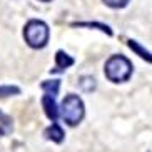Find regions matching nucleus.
<instances>
[{
    "label": "nucleus",
    "instance_id": "f257e3e1",
    "mask_svg": "<svg viewBox=\"0 0 152 152\" xmlns=\"http://www.w3.org/2000/svg\"><path fill=\"white\" fill-rule=\"evenodd\" d=\"M132 62H130L127 57L124 55H112L105 62V67H104V72H105V77H107L110 82L114 84H122V82H127L132 75Z\"/></svg>",
    "mask_w": 152,
    "mask_h": 152
},
{
    "label": "nucleus",
    "instance_id": "f03ea898",
    "mask_svg": "<svg viewBox=\"0 0 152 152\" xmlns=\"http://www.w3.org/2000/svg\"><path fill=\"white\" fill-rule=\"evenodd\" d=\"M49 37H50L49 25L44 20L32 18L23 27V39L32 49H44L45 45L49 44Z\"/></svg>",
    "mask_w": 152,
    "mask_h": 152
},
{
    "label": "nucleus",
    "instance_id": "7ed1b4c3",
    "mask_svg": "<svg viewBox=\"0 0 152 152\" xmlns=\"http://www.w3.org/2000/svg\"><path fill=\"white\" fill-rule=\"evenodd\" d=\"M58 114L65 121V124L70 125V127L80 124L85 115V107H84L82 99L75 94L65 95V99L62 100L60 107H58Z\"/></svg>",
    "mask_w": 152,
    "mask_h": 152
},
{
    "label": "nucleus",
    "instance_id": "20e7f679",
    "mask_svg": "<svg viewBox=\"0 0 152 152\" xmlns=\"http://www.w3.org/2000/svg\"><path fill=\"white\" fill-rule=\"evenodd\" d=\"M42 107H44V110H45V115L52 121V124H54V122H57L58 105H57V102H55V97L45 94L44 97H42Z\"/></svg>",
    "mask_w": 152,
    "mask_h": 152
},
{
    "label": "nucleus",
    "instance_id": "39448f33",
    "mask_svg": "<svg viewBox=\"0 0 152 152\" xmlns=\"http://www.w3.org/2000/svg\"><path fill=\"white\" fill-rule=\"evenodd\" d=\"M74 57L67 54V52H64V50H57V54H55V67L52 69L50 72H64L65 69L72 67L74 65Z\"/></svg>",
    "mask_w": 152,
    "mask_h": 152
},
{
    "label": "nucleus",
    "instance_id": "423d86ee",
    "mask_svg": "<svg viewBox=\"0 0 152 152\" xmlns=\"http://www.w3.org/2000/svg\"><path fill=\"white\" fill-rule=\"evenodd\" d=\"M44 135H45V139H49V140H52V142L60 144V142H64L65 132H64V129L57 124V122H54L50 127H47V129L44 130Z\"/></svg>",
    "mask_w": 152,
    "mask_h": 152
},
{
    "label": "nucleus",
    "instance_id": "0eeeda50",
    "mask_svg": "<svg viewBox=\"0 0 152 152\" xmlns=\"http://www.w3.org/2000/svg\"><path fill=\"white\" fill-rule=\"evenodd\" d=\"M12 130H14V121H12V117L0 110V137L10 135Z\"/></svg>",
    "mask_w": 152,
    "mask_h": 152
},
{
    "label": "nucleus",
    "instance_id": "6e6552de",
    "mask_svg": "<svg viewBox=\"0 0 152 152\" xmlns=\"http://www.w3.org/2000/svg\"><path fill=\"white\" fill-rule=\"evenodd\" d=\"M72 27H87V28H99L100 32H104V34H107L109 37L112 35V30L109 25H105V23H100V22H75L72 23Z\"/></svg>",
    "mask_w": 152,
    "mask_h": 152
},
{
    "label": "nucleus",
    "instance_id": "1a4fd4ad",
    "mask_svg": "<svg viewBox=\"0 0 152 152\" xmlns=\"http://www.w3.org/2000/svg\"><path fill=\"white\" fill-rule=\"evenodd\" d=\"M127 45H129V49L132 50V52H135L140 58H145L147 62H151V60H152V58H151V52L144 49L137 40H132V39H130V40H127Z\"/></svg>",
    "mask_w": 152,
    "mask_h": 152
},
{
    "label": "nucleus",
    "instance_id": "9d476101",
    "mask_svg": "<svg viewBox=\"0 0 152 152\" xmlns=\"http://www.w3.org/2000/svg\"><path fill=\"white\" fill-rule=\"evenodd\" d=\"M40 87L47 95L55 97V95L58 94V89H60V80H58V79H55V80H44Z\"/></svg>",
    "mask_w": 152,
    "mask_h": 152
},
{
    "label": "nucleus",
    "instance_id": "9b49d317",
    "mask_svg": "<svg viewBox=\"0 0 152 152\" xmlns=\"http://www.w3.org/2000/svg\"><path fill=\"white\" fill-rule=\"evenodd\" d=\"M79 87H80L84 92H92V90H95V87H97V82H95V79L92 75H84L79 79Z\"/></svg>",
    "mask_w": 152,
    "mask_h": 152
},
{
    "label": "nucleus",
    "instance_id": "f8f14e48",
    "mask_svg": "<svg viewBox=\"0 0 152 152\" xmlns=\"http://www.w3.org/2000/svg\"><path fill=\"white\" fill-rule=\"evenodd\" d=\"M20 89L17 85H0V97H9V95H18Z\"/></svg>",
    "mask_w": 152,
    "mask_h": 152
},
{
    "label": "nucleus",
    "instance_id": "ddd939ff",
    "mask_svg": "<svg viewBox=\"0 0 152 152\" xmlns=\"http://www.w3.org/2000/svg\"><path fill=\"white\" fill-rule=\"evenodd\" d=\"M102 2L110 9H124L129 4V0H102Z\"/></svg>",
    "mask_w": 152,
    "mask_h": 152
},
{
    "label": "nucleus",
    "instance_id": "4468645a",
    "mask_svg": "<svg viewBox=\"0 0 152 152\" xmlns=\"http://www.w3.org/2000/svg\"><path fill=\"white\" fill-rule=\"evenodd\" d=\"M40 2H52V0H40Z\"/></svg>",
    "mask_w": 152,
    "mask_h": 152
}]
</instances>
